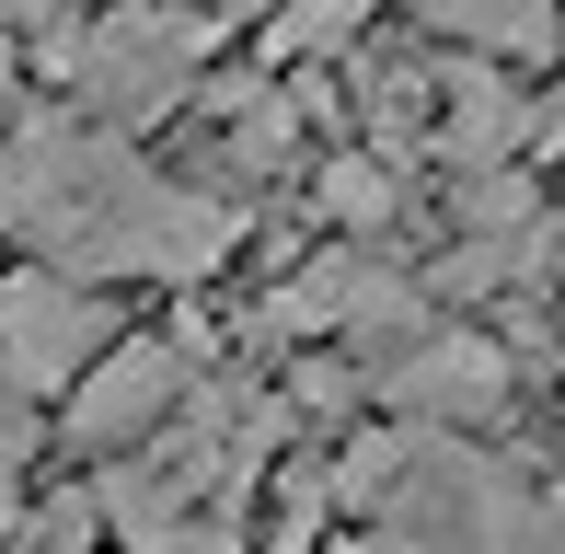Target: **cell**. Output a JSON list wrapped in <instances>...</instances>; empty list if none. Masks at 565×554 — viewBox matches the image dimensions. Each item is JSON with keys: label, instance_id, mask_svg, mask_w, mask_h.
Listing matches in <instances>:
<instances>
[{"label": "cell", "instance_id": "cell-4", "mask_svg": "<svg viewBox=\"0 0 565 554\" xmlns=\"http://www.w3.org/2000/svg\"><path fill=\"white\" fill-rule=\"evenodd\" d=\"M520 405V359H508L497 323H427L393 370H370V416L427 427V439H484Z\"/></svg>", "mask_w": 565, "mask_h": 554}, {"label": "cell", "instance_id": "cell-2", "mask_svg": "<svg viewBox=\"0 0 565 554\" xmlns=\"http://www.w3.org/2000/svg\"><path fill=\"white\" fill-rule=\"evenodd\" d=\"M209 46L220 35L196 12H173V0H93V12H58L35 35V70L58 82V116H82V128L139 150L150 128H173L196 105Z\"/></svg>", "mask_w": 565, "mask_h": 554}, {"label": "cell", "instance_id": "cell-8", "mask_svg": "<svg viewBox=\"0 0 565 554\" xmlns=\"http://www.w3.org/2000/svg\"><path fill=\"white\" fill-rule=\"evenodd\" d=\"M370 12H381V0H277L254 35H266V58H289V70L312 58L323 70V58H347V46L370 35Z\"/></svg>", "mask_w": 565, "mask_h": 554}, {"label": "cell", "instance_id": "cell-6", "mask_svg": "<svg viewBox=\"0 0 565 554\" xmlns=\"http://www.w3.org/2000/svg\"><path fill=\"white\" fill-rule=\"evenodd\" d=\"M427 173H450V185H473V173H531V82L473 70V58H439Z\"/></svg>", "mask_w": 565, "mask_h": 554}, {"label": "cell", "instance_id": "cell-7", "mask_svg": "<svg viewBox=\"0 0 565 554\" xmlns=\"http://www.w3.org/2000/svg\"><path fill=\"white\" fill-rule=\"evenodd\" d=\"M312 209L335 220V243H381V232L404 220V173L370 162V150H335V162L312 173Z\"/></svg>", "mask_w": 565, "mask_h": 554}, {"label": "cell", "instance_id": "cell-9", "mask_svg": "<svg viewBox=\"0 0 565 554\" xmlns=\"http://www.w3.org/2000/svg\"><path fill=\"white\" fill-rule=\"evenodd\" d=\"M35 450H46V416L0 382V532H23V509H35Z\"/></svg>", "mask_w": 565, "mask_h": 554}, {"label": "cell", "instance_id": "cell-5", "mask_svg": "<svg viewBox=\"0 0 565 554\" xmlns=\"http://www.w3.org/2000/svg\"><path fill=\"white\" fill-rule=\"evenodd\" d=\"M116 335H127L116 300L70 289V277H46V266H0V382H12L35 416L58 405V393L82 382Z\"/></svg>", "mask_w": 565, "mask_h": 554}, {"label": "cell", "instance_id": "cell-3", "mask_svg": "<svg viewBox=\"0 0 565 554\" xmlns=\"http://www.w3.org/2000/svg\"><path fill=\"white\" fill-rule=\"evenodd\" d=\"M185 393H196L185 335H173V323H127L105 359H93L82 382L46 405V439H58L82 473H105V462H127V450H150V439H162Z\"/></svg>", "mask_w": 565, "mask_h": 554}, {"label": "cell", "instance_id": "cell-1", "mask_svg": "<svg viewBox=\"0 0 565 554\" xmlns=\"http://www.w3.org/2000/svg\"><path fill=\"white\" fill-rule=\"evenodd\" d=\"M243 196L185 185L150 150H127L82 116L35 105L0 128V243L12 266H46L70 289L116 300V289H209V277L243 255Z\"/></svg>", "mask_w": 565, "mask_h": 554}, {"label": "cell", "instance_id": "cell-10", "mask_svg": "<svg viewBox=\"0 0 565 554\" xmlns=\"http://www.w3.org/2000/svg\"><path fill=\"white\" fill-rule=\"evenodd\" d=\"M323 554H416L404 532H323Z\"/></svg>", "mask_w": 565, "mask_h": 554}]
</instances>
